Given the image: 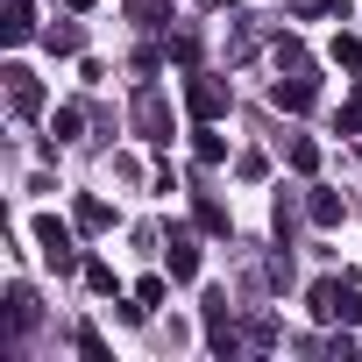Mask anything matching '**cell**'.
Segmentation results:
<instances>
[{
    "label": "cell",
    "mask_w": 362,
    "mask_h": 362,
    "mask_svg": "<svg viewBox=\"0 0 362 362\" xmlns=\"http://www.w3.org/2000/svg\"><path fill=\"white\" fill-rule=\"evenodd\" d=\"M305 305H313V320H320V327H362V291H355V284L320 277V284L305 291Z\"/></svg>",
    "instance_id": "obj_1"
},
{
    "label": "cell",
    "mask_w": 362,
    "mask_h": 362,
    "mask_svg": "<svg viewBox=\"0 0 362 362\" xmlns=\"http://www.w3.org/2000/svg\"><path fill=\"white\" fill-rule=\"evenodd\" d=\"M36 242H43V263H50V270H78V249H71V228H64L57 214H43V221H36Z\"/></svg>",
    "instance_id": "obj_2"
},
{
    "label": "cell",
    "mask_w": 362,
    "mask_h": 362,
    "mask_svg": "<svg viewBox=\"0 0 362 362\" xmlns=\"http://www.w3.org/2000/svg\"><path fill=\"white\" fill-rule=\"evenodd\" d=\"M185 107H192L199 121H221V114H228V86H221V78H192V86H185Z\"/></svg>",
    "instance_id": "obj_3"
},
{
    "label": "cell",
    "mask_w": 362,
    "mask_h": 362,
    "mask_svg": "<svg viewBox=\"0 0 362 362\" xmlns=\"http://www.w3.org/2000/svg\"><path fill=\"white\" fill-rule=\"evenodd\" d=\"M0 78H8V107H15V114H36V107H43V86H36V71H22V64H8V71H0Z\"/></svg>",
    "instance_id": "obj_4"
},
{
    "label": "cell",
    "mask_w": 362,
    "mask_h": 362,
    "mask_svg": "<svg viewBox=\"0 0 362 362\" xmlns=\"http://www.w3.org/2000/svg\"><path fill=\"white\" fill-rule=\"evenodd\" d=\"M135 121H142V135H149V142H170V114H163V93H156V86L135 100Z\"/></svg>",
    "instance_id": "obj_5"
},
{
    "label": "cell",
    "mask_w": 362,
    "mask_h": 362,
    "mask_svg": "<svg viewBox=\"0 0 362 362\" xmlns=\"http://www.w3.org/2000/svg\"><path fill=\"white\" fill-rule=\"evenodd\" d=\"M170 277H177V284L199 277V242H192L185 228H170Z\"/></svg>",
    "instance_id": "obj_6"
},
{
    "label": "cell",
    "mask_w": 362,
    "mask_h": 362,
    "mask_svg": "<svg viewBox=\"0 0 362 362\" xmlns=\"http://www.w3.org/2000/svg\"><path fill=\"white\" fill-rule=\"evenodd\" d=\"M0 36H8V43L36 36V8H29V0H8V8H0Z\"/></svg>",
    "instance_id": "obj_7"
},
{
    "label": "cell",
    "mask_w": 362,
    "mask_h": 362,
    "mask_svg": "<svg viewBox=\"0 0 362 362\" xmlns=\"http://www.w3.org/2000/svg\"><path fill=\"white\" fill-rule=\"evenodd\" d=\"M270 107L305 114V107H313V78H277V86H270Z\"/></svg>",
    "instance_id": "obj_8"
},
{
    "label": "cell",
    "mask_w": 362,
    "mask_h": 362,
    "mask_svg": "<svg viewBox=\"0 0 362 362\" xmlns=\"http://www.w3.org/2000/svg\"><path fill=\"white\" fill-rule=\"evenodd\" d=\"M71 221H78L86 235H107V228H114V206H107V199H78V214H71Z\"/></svg>",
    "instance_id": "obj_9"
},
{
    "label": "cell",
    "mask_w": 362,
    "mask_h": 362,
    "mask_svg": "<svg viewBox=\"0 0 362 362\" xmlns=\"http://www.w3.org/2000/svg\"><path fill=\"white\" fill-rule=\"evenodd\" d=\"M305 214H313V228H341V192H313Z\"/></svg>",
    "instance_id": "obj_10"
},
{
    "label": "cell",
    "mask_w": 362,
    "mask_h": 362,
    "mask_svg": "<svg viewBox=\"0 0 362 362\" xmlns=\"http://www.w3.org/2000/svg\"><path fill=\"white\" fill-rule=\"evenodd\" d=\"M8 327H15V334H29V327H36V298H29L22 284L8 291Z\"/></svg>",
    "instance_id": "obj_11"
},
{
    "label": "cell",
    "mask_w": 362,
    "mask_h": 362,
    "mask_svg": "<svg viewBox=\"0 0 362 362\" xmlns=\"http://www.w3.org/2000/svg\"><path fill=\"white\" fill-rule=\"evenodd\" d=\"M327 57H334L341 71H355V64H362V36H348V29H341V36L327 43Z\"/></svg>",
    "instance_id": "obj_12"
},
{
    "label": "cell",
    "mask_w": 362,
    "mask_h": 362,
    "mask_svg": "<svg viewBox=\"0 0 362 362\" xmlns=\"http://www.w3.org/2000/svg\"><path fill=\"white\" fill-rule=\"evenodd\" d=\"M192 214H199V228H206V235H235V221H228V206H221V199H199Z\"/></svg>",
    "instance_id": "obj_13"
},
{
    "label": "cell",
    "mask_w": 362,
    "mask_h": 362,
    "mask_svg": "<svg viewBox=\"0 0 362 362\" xmlns=\"http://www.w3.org/2000/svg\"><path fill=\"white\" fill-rule=\"evenodd\" d=\"M221 156H228V142L214 135V121H199V163H221Z\"/></svg>",
    "instance_id": "obj_14"
},
{
    "label": "cell",
    "mask_w": 362,
    "mask_h": 362,
    "mask_svg": "<svg viewBox=\"0 0 362 362\" xmlns=\"http://www.w3.org/2000/svg\"><path fill=\"white\" fill-rule=\"evenodd\" d=\"M291 170L313 177V170H320V142H291Z\"/></svg>",
    "instance_id": "obj_15"
},
{
    "label": "cell",
    "mask_w": 362,
    "mask_h": 362,
    "mask_svg": "<svg viewBox=\"0 0 362 362\" xmlns=\"http://www.w3.org/2000/svg\"><path fill=\"white\" fill-rule=\"evenodd\" d=\"M341 135H362V78H355V93H348V107H341Z\"/></svg>",
    "instance_id": "obj_16"
},
{
    "label": "cell",
    "mask_w": 362,
    "mask_h": 362,
    "mask_svg": "<svg viewBox=\"0 0 362 362\" xmlns=\"http://www.w3.org/2000/svg\"><path fill=\"white\" fill-rule=\"evenodd\" d=\"M50 135H57V142H71V135H78V107H57V121H50Z\"/></svg>",
    "instance_id": "obj_17"
},
{
    "label": "cell",
    "mask_w": 362,
    "mask_h": 362,
    "mask_svg": "<svg viewBox=\"0 0 362 362\" xmlns=\"http://www.w3.org/2000/svg\"><path fill=\"white\" fill-rule=\"evenodd\" d=\"M86 284H93V291H114V270H107V263L93 256V263H86Z\"/></svg>",
    "instance_id": "obj_18"
},
{
    "label": "cell",
    "mask_w": 362,
    "mask_h": 362,
    "mask_svg": "<svg viewBox=\"0 0 362 362\" xmlns=\"http://www.w3.org/2000/svg\"><path fill=\"white\" fill-rule=\"evenodd\" d=\"M128 8H135V15H142V22H149V29H156V22H163V0H128Z\"/></svg>",
    "instance_id": "obj_19"
},
{
    "label": "cell",
    "mask_w": 362,
    "mask_h": 362,
    "mask_svg": "<svg viewBox=\"0 0 362 362\" xmlns=\"http://www.w3.org/2000/svg\"><path fill=\"white\" fill-rule=\"evenodd\" d=\"M298 8H305V15H320V8H334V0H298Z\"/></svg>",
    "instance_id": "obj_20"
},
{
    "label": "cell",
    "mask_w": 362,
    "mask_h": 362,
    "mask_svg": "<svg viewBox=\"0 0 362 362\" xmlns=\"http://www.w3.org/2000/svg\"><path fill=\"white\" fill-rule=\"evenodd\" d=\"M64 8H71V15H86V8H93V0H64Z\"/></svg>",
    "instance_id": "obj_21"
}]
</instances>
